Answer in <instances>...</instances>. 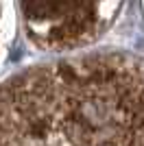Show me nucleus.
Listing matches in <instances>:
<instances>
[{"instance_id":"obj_1","label":"nucleus","mask_w":144,"mask_h":146,"mask_svg":"<svg viewBox=\"0 0 144 146\" xmlns=\"http://www.w3.org/2000/svg\"><path fill=\"white\" fill-rule=\"evenodd\" d=\"M0 146H144V66L87 55L7 79Z\"/></svg>"},{"instance_id":"obj_2","label":"nucleus","mask_w":144,"mask_h":146,"mask_svg":"<svg viewBox=\"0 0 144 146\" xmlns=\"http://www.w3.org/2000/svg\"><path fill=\"white\" fill-rule=\"evenodd\" d=\"M31 42L44 50H74L114 22L120 0H20Z\"/></svg>"},{"instance_id":"obj_3","label":"nucleus","mask_w":144,"mask_h":146,"mask_svg":"<svg viewBox=\"0 0 144 146\" xmlns=\"http://www.w3.org/2000/svg\"><path fill=\"white\" fill-rule=\"evenodd\" d=\"M0 15H2V11H0Z\"/></svg>"}]
</instances>
